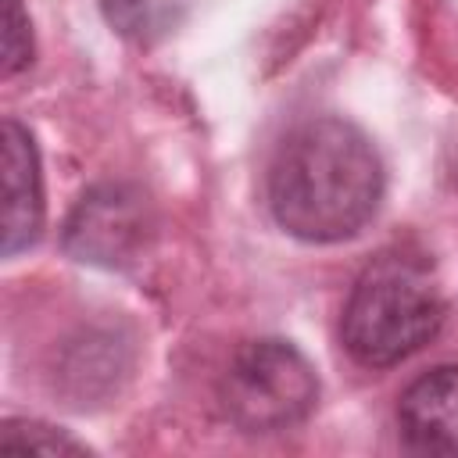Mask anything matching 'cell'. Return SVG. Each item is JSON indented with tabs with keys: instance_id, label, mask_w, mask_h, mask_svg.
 <instances>
[{
	"instance_id": "1",
	"label": "cell",
	"mask_w": 458,
	"mask_h": 458,
	"mask_svg": "<svg viewBox=\"0 0 458 458\" xmlns=\"http://www.w3.org/2000/svg\"><path fill=\"white\" fill-rule=\"evenodd\" d=\"M383 186V161L358 125L311 118L286 132L268 165V211L304 243H340L372 222Z\"/></svg>"
},
{
	"instance_id": "2",
	"label": "cell",
	"mask_w": 458,
	"mask_h": 458,
	"mask_svg": "<svg viewBox=\"0 0 458 458\" xmlns=\"http://www.w3.org/2000/svg\"><path fill=\"white\" fill-rule=\"evenodd\" d=\"M444 326V297L422 261L404 250L376 254L354 279L340 340L365 369H390L422 351Z\"/></svg>"
},
{
	"instance_id": "3",
	"label": "cell",
	"mask_w": 458,
	"mask_h": 458,
	"mask_svg": "<svg viewBox=\"0 0 458 458\" xmlns=\"http://www.w3.org/2000/svg\"><path fill=\"white\" fill-rule=\"evenodd\" d=\"M218 401L236 429L283 433L315 411L318 376L290 340H247L222 372Z\"/></svg>"
},
{
	"instance_id": "4",
	"label": "cell",
	"mask_w": 458,
	"mask_h": 458,
	"mask_svg": "<svg viewBox=\"0 0 458 458\" xmlns=\"http://www.w3.org/2000/svg\"><path fill=\"white\" fill-rule=\"evenodd\" d=\"M150 208L147 197L122 182L93 186L79 197L64 222V250L75 261L100 268H129L143 258L150 243Z\"/></svg>"
},
{
	"instance_id": "5",
	"label": "cell",
	"mask_w": 458,
	"mask_h": 458,
	"mask_svg": "<svg viewBox=\"0 0 458 458\" xmlns=\"http://www.w3.org/2000/svg\"><path fill=\"white\" fill-rule=\"evenodd\" d=\"M4 161V254L29 250L43 233V172L32 132L18 118H4L0 129Z\"/></svg>"
},
{
	"instance_id": "6",
	"label": "cell",
	"mask_w": 458,
	"mask_h": 458,
	"mask_svg": "<svg viewBox=\"0 0 458 458\" xmlns=\"http://www.w3.org/2000/svg\"><path fill=\"white\" fill-rule=\"evenodd\" d=\"M401 440L419 454H458V365L422 372L397 401Z\"/></svg>"
},
{
	"instance_id": "7",
	"label": "cell",
	"mask_w": 458,
	"mask_h": 458,
	"mask_svg": "<svg viewBox=\"0 0 458 458\" xmlns=\"http://www.w3.org/2000/svg\"><path fill=\"white\" fill-rule=\"evenodd\" d=\"M100 11L118 36L140 47H154L182 25L190 0H100Z\"/></svg>"
},
{
	"instance_id": "8",
	"label": "cell",
	"mask_w": 458,
	"mask_h": 458,
	"mask_svg": "<svg viewBox=\"0 0 458 458\" xmlns=\"http://www.w3.org/2000/svg\"><path fill=\"white\" fill-rule=\"evenodd\" d=\"M0 451H14V454H25V451H39V454H82L86 444H79L75 437L47 426V422H36V419H7L4 429H0Z\"/></svg>"
},
{
	"instance_id": "9",
	"label": "cell",
	"mask_w": 458,
	"mask_h": 458,
	"mask_svg": "<svg viewBox=\"0 0 458 458\" xmlns=\"http://www.w3.org/2000/svg\"><path fill=\"white\" fill-rule=\"evenodd\" d=\"M32 61V32L21 0H4V75L21 72Z\"/></svg>"
}]
</instances>
